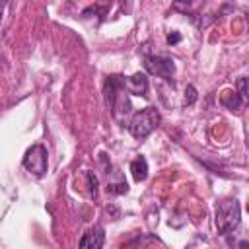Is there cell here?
<instances>
[{
  "mask_svg": "<svg viewBox=\"0 0 249 249\" xmlns=\"http://www.w3.org/2000/svg\"><path fill=\"white\" fill-rule=\"evenodd\" d=\"M241 220V206L235 198H226L222 202H218L216 206V230L220 235H228L231 233Z\"/></svg>",
  "mask_w": 249,
  "mask_h": 249,
  "instance_id": "cell-1",
  "label": "cell"
},
{
  "mask_svg": "<svg viewBox=\"0 0 249 249\" xmlns=\"http://www.w3.org/2000/svg\"><path fill=\"white\" fill-rule=\"evenodd\" d=\"M161 123V115L156 107H144L142 111L134 113L130 123H128V130L134 138L144 140L154 128H158V124Z\"/></svg>",
  "mask_w": 249,
  "mask_h": 249,
  "instance_id": "cell-2",
  "label": "cell"
},
{
  "mask_svg": "<svg viewBox=\"0 0 249 249\" xmlns=\"http://www.w3.org/2000/svg\"><path fill=\"white\" fill-rule=\"evenodd\" d=\"M23 167L35 175V177H43L47 173L49 167V160H47V148L43 144H33L25 156H23Z\"/></svg>",
  "mask_w": 249,
  "mask_h": 249,
  "instance_id": "cell-3",
  "label": "cell"
},
{
  "mask_svg": "<svg viewBox=\"0 0 249 249\" xmlns=\"http://www.w3.org/2000/svg\"><path fill=\"white\" fill-rule=\"evenodd\" d=\"M144 68L152 76L163 78L165 82H171L173 80V74H175V62H173V58L161 56V54H150V56H146L144 58Z\"/></svg>",
  "mask_w": 249,
  "mask_h": 249,
  "instance_id": "cell-4",
  "label": "cell"
},
{
  "mask_svg": "<svg viewBox=\"0 0 249 249\" xmlns=\"http://www.w3.org/2000/svg\"><path fill=\"white\" fill-rule=\"evenodd\" d=\"M103 241H105V230L101 226H93L91 230H88L82 235L78 247L80 249H101L103 247Z\"/></svg>",
  "mask_w": 249,
  "mask_h": 249,
  "instance_id": "cell-5",
  "label": "cell"
},
{
  "mask_svg": "<svg viewBox=\"0 0 249 249\" xmlns=\"http://www.w3.org/2000/svg\"><path fill=\"white\" fill-rule=\"evenodd\" d=\"M124 89H126V93L148 97V78H146V74L136 72L130 78H126L124 80Z\"/></svg>",
  "mask_w": 249,
  "mask_h": 249,
  "instance_id": "cell-6",
  "label": "cell"
},
{
  "mask_svg": "<svg viewBox=\"0 0 249 249\" xmlns=\"http://www.w3.org/2000/svg\"><path fill=\"white\" fill-rule=\"evenodd\" d=\"M107 193L111 195H124L128 191V185H126V179L121 171H109L107 173Z\"/></svg>",
  "mask_w": 249,
  "mask_h": 249,
  "instance_id": "cell-7",
  "label": "cell"
},
{
  "mask_svg": "<svg viewBox=\"0 0 249 249\" xmlns=\"http://www.w3.org/2000/svg\"><path fill=\"white\" fill-rule=\"evenodd\" d=\"M130 171H132V177H134L136 183L144 181V179L148 177V161H146V158H144V156H138L136 160H132Z\"/></svg>",
  "mask_w": 249,
  "mask_h": 249,
  "instance_id": "cell-8",
  "label": "cell"
},
{
  "mask_svg": "<svg viewBox=\"0 0 249 249\" xmlns=\"http://www.w3.org/2000/svg\"><path fill=\"white\" fill-rule=\"evenodd\" d=\"M243 97L237 93V91H224L222 93V105L230 111H239L243 107Z\"/></svg>",
  "mask_w": 249,
  "mask_h": 249,
  "instance_id": "cell-9",
  "label": "cell"
},
{
  "mask_svg": "<svg viewBox=\"0 0 249 249\" xmlns=\"http://www.w3.org/2000/svg\"><path fill=\"white\" fill-rule=\"evenodd\" d=\"M86 181H88V187H89V196L91 198H97V175L93 171H86Z\"/></svg>",
  "mask_w": 249,
  "mask_h": 249,
  "instance_id": "cell-10",
  "label": "cell"
},
{
  "mask_svg": "<svg viewBox=\"0 0 249 249\" xmlns=\"http://www.w3.org/2000/svg\"><path fill=\"white\" fill-rule=\"evenodd\" d=\"M195 101H196V88L189 84V86L185 88V99H183V103H185V105H193Z\"/></svg>",
  "mask_w": 249,
  "mask_h": 249,
  "instance_id": "cell-11",
  "label": "cell"
},
{
  "mask_svg": "<svg viewBox=\"0 0 249 249\" xmlns=\"http://www.w3.org/2000/svg\"><path fill=\"white\" fill-rule=\"evenodd\" d=\"M237 93L243 97V101H247V82H245V78L241 76V78H237Z\"/></svg>",
  "mask_w": 249,
  "mask_h": 249,
  "instance_id": "cell-12",
  "label": "cell"
},
{
  "mask_svg": "<svg viewBox=\"0 0 249 249\" xmlns=\"http://www.w3.org/2000/svg\"><path fill=\"white\" fill-rule=\"evenodd\" d=\"M179 41H181V35H179V33H169V35H167V43H169V45H175V43H179Z\"/></svg>",
  "mask_w": 249,
  "mask_h": 249,
  "instance_id": "cell-13",
  "label": "cell"
},
{
  "mask_svg": "<svg viewBox=\"0 0 249 249\" xmlns=\"http://www.w3.org/2000/svg\"><path fill=\"white\" fill-rule=\"evenodd\" d=\"M4 6H6V4H4V2H0V18H2V10H4Z\"/></svg>",
  "mask_w": 249,
  "mask_h": 249,
  "instance_id": "cell-14",
  "label": "cell"
}]
</instances>
